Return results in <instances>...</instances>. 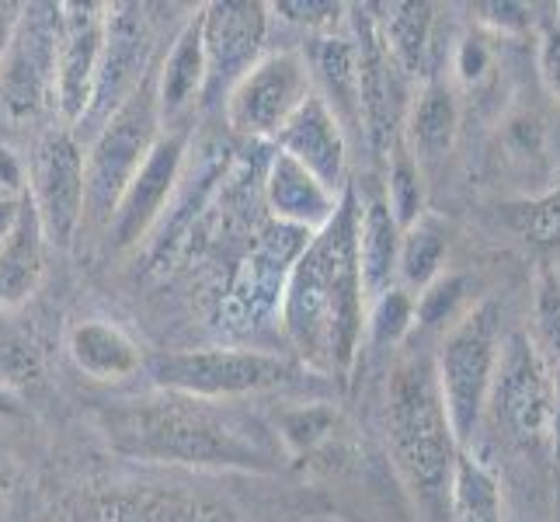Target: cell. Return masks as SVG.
I'll return each mask as SVG.
<instances>
[{
	"mask_svg": "<svg viewBox=\"0 0 560 522\" xmlns=\"http://www.w3.org/2000/svg\"><path fill=\"white\" fill-rule=\"evenodd\" d=\"M94 425L105 446L126 460L250 474H279L289 463L276 425L237 401L158 391L102 404Z\"/></svg>",
	"mask_w": 560,
	"mask_h": 522,
	"instance_id": "1",
	"label": "cell"
},
{
	"mask_svg": "<svg viewBox=\"0 0 560 522\" xmlns=\"http://www.w3.org/2000/svg\"><path fill=\"white\" fill-rule=\"evenodd\" d=\"M365 289L359 272V192L355 182L285 279L279 327L293 359L320 380L345 383L365 341Z\"/></svg>",
	"mask_w": 560,
	"mask_h": 522,
	"instance_id": "2",
	"label": "cell"
},
{
	"mask_svg": "<svg viewBox=\"0 0 560 522\" xmlns=\"http://www.w3.org/2000/svg\"><path fill=\"white\" fill-rule=\"evenodd\" d=\"M386 446L418 509L432 522H450V491L459 442L435 373V348L408 338L386 376Z\"/></svg>",
	"mask_w": 560,
	"mask_h": 522,
	"instance_id": "3",
	"label": "cell"
},
{
	"mask_svg": "<svg viewBox=\"0 0 560 522\" xmlns=\"http://www.w3.org/2000/svg\"><path fill=\"white\" fill-rule=\"evenodd\" d=\"M158 391L202 397V401H244L258 394H289L320 383L293 356L265 352L244 345L182 348V352H153L143 362Z\"/></svg>",
	"mask_w": 560,
	"mask_h": 522,
	"instance_id": "4",
	"label": "cell"
},
{
	"mask_svg": "<svg viewBox=\"0 0 560 522\" xmlns=\"http://www.w3.org/2000/svg\"><path fill=\"white\" fill-rule=\"evenodd\" d=\"M164 123L158 112V67L126 94V102L115 108L102 129L94 132L84 150V230L94 237H105L115 217L122 192L137 178L147 153L161 140Z\"/></svg>",
	"mask_w": 560,
	"mask_h": 522,
	"instance_id": "5",
	"label": "cell"
},
{
	"mask_svg": "<svg viewBox=\"0 0 560 522\" xmlns=\"http://www.w3.org/2000/svg\"><path fill=\"white\" fill-rule=\"evenodd\" d=\"M501 314H505L501 300L485 297L442 332L435 348V373L459 450L474 446V436L485 421L491 376L501 352Z\"/></svg>",
	"mask_w": 560,
	"mask_h": 522,
	"instance_id": "6",
	"label": "cell"
},
{
	"mask_svg": "<svg viewBox=\"0 0 560 522\" xmlns=\"http://www.w3.org/2000/svg\"><path fill=\"white\" fill-rule=\"evenodd\" d=\"M60 4H22L0 56V126L11 132L56 126Z\"/></svg>",
	"mask_w": 560,
	"mask_h": 522,
	"instance_id": "7",
	"label": "cell"
},
{
	"mask_svg": "<svg viewBox=\"0 0 560 522\" xmlns=\"http://www.w3.org/2000/svg\"><path fill=\"white\" fill-rule=\"evenodd\" d=\"M557 408V383L544 356L536 352L529 332H509L501 338L498 366L488 391V408L498 436L518 450L550 446V421Z\"/></svg>",
	"mask_w": 560,
	"mask_h": 522,
	"instance_id": "8",
	"label": "cell"
},
{
	"mask_svg": "<svg viewBox=\"0 0 560 522\" xmlns=\"http://www.w3.org/2000/svg\"><path fill=\"white\" fill-rule=\"evenodd\" d=\"M311 241V230L285 227V223H265L255 230L250 247L234 268V279L226 286V297L220 303V324L230 335H250L261 324L279 317L282 289L293 272L300 251Z\"/></svg>",
	"mask_w": 560,
	"mask_h": 522,
	"instance_id": "9",
	"label": "cell"
},
{
	"mask_svg": "<svg viewBox=\"0 0 560 522\" xmlns=\"http://www.w3.org/2000/svg\"><path fill=\"white\" fill-rule=\"evenodd\" d=\"M314 91L311 63L303 49L265 53L241 81L226 91L223 119L230 132L247 143H272L306 94Z\"/></svg>",
	"mask_w": 560,
	"mask_h": 522,
	"instance_id": "10",
	"label": "cell"
},
{
	"mask_svg": "<svg viewBox=\"0 0 560 522\" xmlns=\"http://www.w3.org/2000/svg\"><path fill=\"white\" fill-rule=\"evenodd\" d=\"M28 199L43 220L49 247L67 251L84 223V147L67 126H49L35 137L28 158Z\"/></svg>",
	"mask_w": 560,
	"mask_h": 522,
	"instance_id": "11",
	"label": "cell"
},
{
	"mask_svg": "<svg viewBox=\"0 0 560 522\" xmlns=\"http://www.w3.org/2000/svg\"><path fill=\"white\" fill-rule=\"evenodd\" d=\"M349 35L359 53V102H362V143L383 164L404 132V112L411 102V81L390 60L376 32L373 4L349 8Z\"/></svg>",
	"mask_w": 560,
	"mask_h": 522,
	"instance_id": "12",
	"label": "cell"
},
{
	"mask_svg": "<svg viewBox=\"0 0 560 522\" xmlns=\"http://www.w3.org/2000/svg\"><path fill=\"white\" fill-rule=\"evenodd\" d=\"M191 137H196L191 126H175L161 132V140L153 143L143 167L137 171V178L129 182L119 206H115V217L105 230V244L112 251L140 247V241L164 220L171 196L182 185Z\"/></svg>",
	"mask_w": 560,
	"mask_h": 522,
	"instance_id": "13",
	"label": "cell"
},
{
	"mask_svg": "<svg viewBox=\"0 0 560 522\" xmlns=\"http://www.w3.org/2000/svg\"><path fill=\"white\" fill-rule=\"evenodd\" d=\"M272 11L261 0H212L199 8V35L206 56L202 102H223L226 91L265 56Z\"/></svg>",
	"mask_w": 560,
	"mask_h": 522,
	"instance_id": "14",
	"label": "cell"
},
{
	"mask_svg": "<svg viewBox=\"0 0 560 522\" xmlns=\"http://www.w3.org/2000/svg\"><path fill=\"white\" fill-rule=\"evenodd\" d=\"M46 522H220V509L178 488L112 485L56 501Z\"/></svg>",
	"mask_w": 560,
	"mask_h": 522,
	"instance_id": "15",
	"label": "cell"
},
{
	"mask_svg": "<svg viewBox=\"0 0 560 522\" xmlns=\"http://www.w3.org/2000/svg\"><path fill=\"white\" fill-rule=\"evenodd\" d=\"M60 63H56V126L77 132L88 119L105 60L108 4L77 0L60 4Z\"/></svg>",
	"mask_w": 560,
	"mask_h": 522,
	"instance_id": "16",
	"label": "cell"
},
{
	"mask_svg": "<svg viewBox=\"0 0 560 522\" xmlns=\"http://www.w3.org/2000/svg\"><path fill=\"white\" fill-rule=\"evenodd\" d=\"M150 46H153V32H150L147 8L108 4L102 77H98V91H94V102L84 123H94V129H102L108 115L126 102V94L153 70Z\"/></svg>",
	"mask_w": 560,
	"mask_h": 522,
	"instance_id": "17",
	"label": "cell"
},
{
	"mask_svg": "<svg viewBox=\"0 0 560 522\" xmlns=\"http://www.w3.org/2000/svg\"><path fill=\"white\" fill-rule=\"evenodd\" d=\"M272 147L285 158H293L296 164H303L314 178L331 192V196H341L349 188V137L338 126V119L331 115L317 94L311 91L303 98V105L289 115L285 126L276 132Z\"/></svg>",
	"mask_w": 560,
	"mask_h": 522,
	"instance_id": "18",
	"label": "cell"
},
{
	"mask_svg": "<svg viewBox=\"0 0 560 522\" xmlns=\"http://www.w3.org/2000/svg\"><path fill=\"white\" fill-rule=\"evenodd\" d=\"M314 94L331 108L349 143H362V102H359V53L349 32L317 35L306 53ZM365 147V143H362Z\"/></svg>",
	"mask_w": 560,
	"mask_h": 522,
	"instance_id": "19",
	"label": "cell"
},
{
	"mask_svg": "<svg viewBox=\"0 0 560 522\" xmlns=\"http://www.w3.org/2000/svg\"><path fill=\"white\" fill-rule=\"evenodd\" d=\"M359 192V272L365 303L397 286V255H400V227L383 196V182L370 174L355 182Z\"/></svg>",
	"mask_w": 560,
	"mask_h": 522,
	"instance_id": "20",
	"label": "cell"
},
{
	"mask_svg": "<svg viewBox=\"0 0 560 522\" xmlns=\"http://www.w3.org/2000/svg\"><path fill=\"white\" fill-rule=\"evenodd\" d=\"M206 94V56L199 35V11L185 18L178 35L171 38V49L158 67V112L164 129L191 126L196 105Z\"/></svg>",
	"mask_w": 560,
	"mask_h": 522,
	"instance_id": "21",
	"label": "cell"
},
{
	"mask_svg": "<svg viewBox=\"0 0 560 522\" xmlns=\"http://www.w3.org/2000/svg\"><path fill=\"white\" fill-rule=\"evenodd\" d=\"M261 196L276 223L311 230V234L331 220V212L341 199V196H331L311 171L296 164L293 158H285V153H279L276 147L265 167Z\"/></svg>",
	"mask_w": 560,
	"mask_h": 522,
	"instance_id": "22",
	"label": "cell"
},
{
	"mask_svg": "<svg viewBox=\"0 0 560 522\" xmlns=\"http://www.w3.org/2000/svg\"><path fill=\"white\" fill-rule=\"evenodd\" d=\"M459 132V102L446 77L429 73L411 91L408 112H404V143L418 164H439L453 150Z\"/></svg>",
	"mask_w": 560,
	"mask_h": 522,
	"instance_id": "23",
	"label": "cell"
},
{
	"mask_svg": "<svg viewBox=\"0 0 560 522\" xmlns=\"http://www.w3.org/2000/svg\"><path fill=\"white\" fill-rule=\"evenodd\" d=\"M46 255H49L46 230L25 192L18 223L4 247H0V311H22L38 293V286L46 279Z\"/></svg>",
	"mask_w": 560,
	"mask_h": 522,
	"instance_id": "24",
	"label": "cell"
},
{
	"mask_svg": "<svg viewBox=\"0 0 560 522\" xmlns=\"http://www.w3.org/2000/svg\"><path fill=\"white\" fill-rule=\"evenodd\" d=\"M67 356L84 376L98 383H119L143 370V348L119 324L105 317H84L67 332Z\"/></svg>",
	"mask_w": 560,
	"mask_h": 522,
	"instance_id": "25",
	"label": "cell"
},
{
	"mask_svg": "<svg viewBox=\"0 0 560 522\" xmlns=\"http://www.w3.org/2000/svg\"><path fill=\"white\" fill-rule=\"evenodd\" d=\"M435 4H373L376 32L383 38L390 60L404 70L408 81L429 77V53L435 35Z\"/></svg>",
	"mask_w": 560,
	"mask_h": 522,
	"instance_id": "26",
	"label": "cell"
},
{
	"mask_svg": "<svg viewBox=\"0 0 560 522\" xmlns=\"http://www.w3.org/2000/svg\"><path fill=\"white\" fill-rule=\"evenodd\" d=\"M450 255V227L432 209L400 230V255H397V286L408 289L411 297L424 293L439 276L442 262Z\"/></svg>",
	"mask_w": 560,
	"mask_h": 522,
	"instance_id": "27",
	"label": "cell"
},
{
	"mask_svg": "<svg viewBox=\"0 0 560 522\" xmlns=\"http://www.w3.org/2000/svg\"><path fill=\"white\" fill-rule=\"evenodd\" d=\"M450 522H505V501H501L498 477L470 450H463L456 460L453 491H450Z\"/></svg>",
	"mask_w": 560,
	"mask_h": 522,
	"instance_id": "28",
	"label": "cell"
},
{
	"mask_svg": "<svg viewBox=\"0 0 560 522\" xmlns=\"http://www.w3.org/2000/svg\"><path fill=\"white\" fill-rule=\"evenodd\" d=\"M501 220H505L518 234V241L533 247L536 255H544V258L560 255V185L539 192V196L501 206Z\"/></svg>",
	"mask_w": 560,
	"mask_h": 522,
	"instance_id": "29",
	"label": "cell"
},
{
	"mask_svg": "<svg viewBox=\"0 0 560 522\" xmlns=\"http://www.w3.org/2000/svg\"><path fill=\"white\" fill-rule=\"evenodd\" d=\"M386 174H383V196H386V206H390L397 227H411L421 212H424V185H421V164L411 158L408 143L404 137L390 147L383 161Z\"/></svg>",
	"mask_w": 560,
	"mask_h": 522,
	"instance_id": "30",
	"label": "cell"
},
{
	"mask_svg": "<svg viewBox=\"0 0 560 522\" xmlns=\"http://www.w3.org/2000/svg\"><path fill=\"white\" fill-rule=\"evenodd\" d=\"M533 345L560 386V276L550 262L539 265L533 286Z\"/></svg>",
	"mask_w": 560,
	"mask_h": 522,
	"instance_id": "31",
	"label": "cell"
},
{
	"mask_svg": "<svg viewBox=\"0 0 560 522\" xmlns=\"http://www.w3.org/2000/svg\"><path fill=\"white\" fill-rule=\"evenodd\" d=\"M415 335V297L408 289H386L376 300H370L365 311V341L373 352H397V348Z\"/></svg>",
	"mask_w": 560,
	"mask_h": 522,
	"instance_id": "32",
	"label": "cell"
},
{
	"mask_svg": "<svg viewBox=\"0 0 560 522\" xmlns=\"http://www.w3.org/2000/svg\"><path fill=\"white\" fill-rule=\"evenodd\" d=\"M467 276H439L424 293L415 297V327L418 332H446L467 311Z\"/></svg>",
	"mask_w": 560,
	"mask_h": 522,
	"instance_id": "33",
	"label": "cell"
},
{
	"mask_svg": "<svg viewBox=\"0 0 560 522\" xmlns=\"http://www.w3.org/2000/svg\"><path fill=\"white\" fill-rule=\"evenodd\" d=\"M268 11L289 25L311 28L317 35H331L338 32V25L349 22V8L338 4V0H276V4H268Z\"/></svg>",
	"mask_w": 560,
	"mask_h": 522,
	"instance_id": "34",
	"label": "cell"
},
{
	"mask_svg": "<svg viewBox=\"0 0 560 522\" xmlns=\"http://www.w3.org/2000/svg\"><path fill=\"white\" fill-rule=\"evenodd\" d=\"M539 77H544L547 91L560 105V22L557 18H547L539 25Z\"/></svg>",
	"mask_w": 560,
	"mask_h": 522,
	"instance_id": "35",
	"label": "cell"
},
{
	"mask_svg": "<svg viewBox=\"0 0 560 522\" xmlns=\"http://www.w3.org/2000/svg\"><path fill=\"white\" fill-rule=\"evenodd\" d=\"M488 63H491V53L485 46V38H480V35H467V38H463L459 53H456V70H459L463 81H467V84L480 81V73L488 70Z\"/></svg>",
	"mask_w": 560,
	"mask_h": 522,
	"instance_id": "36",
	"label": "cell"
},
{
	"mask_svg": "<svg viewBox=\"0 0 560 522\" xmlns=\"http://www.w3.org/2000/svg\"><path fill=\"white\" fill-rule=\"evenodd\" d=\"M477 11H480V22L505 28V32H526L533 25V14L523 4H480Z\"/></svg>",
	"mask_w": 560,
	"mask_h": 522,
	"instance_id": "37",
	"label": "cell"
},
{
	"mask_svg": "<svg viewBox=\"0 0 560 522\" xmlns=\"http://www.w3.org/2000/svg\"><path fill=\"white\" fill-rule=\"evenodd\" d=\"M22 196H11V192H0V247H4V241L11 237V230L18 223V212H22Z\"/></svg>",
	"mask_w": 560,
	"mask_h": 522,
	"instance_id": "38",
	"label": "cell"
},
{
	"mask_svg": "<svg viewBox=\"0 0 560 522\" xmlns=\"http://www.w3.org/2000/svg\"><path fill=\"white\" fill-rule=\"evenodd\" d=\"M18 14H22V4H8V0H0V56H4V49H8V38H11Z\"/></svg>",
	"mask_w": 560,
	"mask_h": 522,
	"instance_id": "39",
	"label": "cell"
},
{
	"mask_svg": "<svg viewBox=\"0 0 560 522\" xmlns=\"http://www.w3.org/2000/svg\"><path fill=\"white\" fill-rule=\"evenodd\" d=\"M25 415V404L18 397L11 386L0 380V418H22Z\"/></svg>",
	"mask_w": 560,
	"mask_h": 522,
	"instance_id": "40",
	"label": "cell"
},
{
	"mask_svg": "<svg viewBox=\"0 0 560 522\" xmlns=\"http://www.w3.org/2000/svg\"><path fill=\"white\" fill-rule=\"evenodd\" d=\"M550 450L560 467V386H557V408H553V421H550Z\"/></svg>",
	"mask_w": 560,
	"mask_h": 522,
	"instance_id": "41",
	"label": "cell"
},
{
	"mask_svg": "<svg viewBox=\"0 0 560 522\" xmlns=\"http://www.w3.org/2000/svg\"><path fill=\"white\" fill-rule=\"evenodd\" d=\"M8 488H11V474H8L4 467H0V498L8 495Z\"/></svg>",
	"mask_w": 560,
	"mask_h": 522,
	"instance_id": "42",
	"label": "cell"
}]
</instances>
